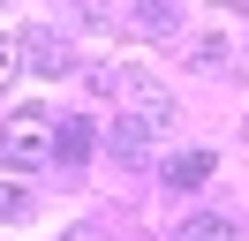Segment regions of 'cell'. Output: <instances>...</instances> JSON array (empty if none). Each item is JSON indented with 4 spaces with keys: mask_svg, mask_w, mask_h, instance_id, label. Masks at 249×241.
<instances>
[{
    "mask_svg": "<svg viewBox=\"0 0 249 241\" xmlns=\"http://www.w3.org/2000/svg\"><path fill=\"white\" fill-rule=\"evenodd\" d=\"M0 166H8V173L53 166V113L46 105H16V113L0 120Z\"/></svg>",
    "mask_w": 249,
    "mask_h": 241,
    "instance_id": "obj_1",
    "label": "cell"
},
{
    "mask_svg": "<svg viewBox=\"0 0 249 241\" xmlns=\"http://www.w3.org/2000/svg\"><path fill=\"white\" fill-rule=\"evenodd\" d=\"M16 45H23V68H38V75H68V45H61V30L31 23Z\"/></svg>",
    "mask_w": 249,
    "mask_h": 241,
    "instance_id": "obj_2",
    "label": "cell"
},
{
    "mask_svg": "<svg viewBox=\"0 0 249 241\" xmlns=\"http://www.w3.org/2000/svg\"><path fill=\"white\" fill-rule=\"evenodd\" d=\"M121 98L136 105V120H151V128H166V120H174V98L151 83V75H128V68H121Z\"/></svg>",
    "mask_w": 249,
    "mask_h": 241,
    "instance_id": "obj_3",
    "label": "cell"
},
{
    "mask_svg": "<svg viewBox=\"0 0 249 241\" xmlns=\"http://www.w3.org/2000/svg\"><path fill=\"white\" fill-rule=\"evenodd\" d=\"M91 143H98L91 120H53V158H61V166H83V158H91Z\"/></svg>",
    "mask_w": 249,
    "mask_h": 241,
    "instance_id": "obj_4",
    "label": "cell"
},
{
    "mask_svg": "<svg viewBox=\"0 0 249 241\" xmlns=\"http://www.w3.org/2000/svg\"><path fill=\"white\" fill-rule=\"evenodd\" d=\"M204 181H212V151H181V158H166V189H174V196H196Z\"/></svg>",
    "mask_w": 249,
    "mask_h": 241,
    "instance_id": "obj_5",
    "label": "cell"
},
{
    "mask_svg": "<svg viewBox=\"0 0 249 241\" xmlns=\"http://www.w3.org/2000/svg\"><path fill=\"white\" fill-rule=\"evenodd\" d=\"M151 120H136V113H121V128H113V158H121V166H136L143 158V151H151Z\"/></svg>",
    "mask_w": 249,
    "mask_h": 241,
    "instance_id": "obj_6",
    "label": "cell"
},
{
    "mask_svg": "<svg viewBox=\"0 0 249 241\" xmlns=\"http://www.w3.org/2000/svg\"><path fill=\"white\" fill-rule=\"evenodd\" d=\"M181 241H234V226H227V219H189Z\"/></svg>",
    "mask_w": 249,
    "mask_h": 241,
    "instance_id": "obj_7",
    "label": "cell"
},
{
    "mask_svg": "<svg viewBox=\"0 0 249 241\" xmlns=\"http://www.w3.org/2000/svg\"><path fill=\"white\" fill-rule=\"evenodd\" d=\"M16 75H23V45H16V38H0V90L16 83Z\"/></svg>",
    "mask_w": 249,
    "mask_h": 241,
    "instance_id": "obj_8",
    "label": "cell"
},
{
    "mask_svg": "<svg viewBox=\"0 0 249 241\" xmlns=\"http://www.w3.org/2000/svg\"><path fill=\"white\" fill-rule=\"evenodd\" d=\"M196 68H204V75H219V68H227V45L204 38V45H196Z\"/></svg>",
    "mask_w": 249,
    "mask_h": 241,
    "instance_id": "obj_9",
    "label": "cell"
},
{
    "mask_svg": "<svg viewBox=\"0 0 249 241\" xmlns=\"http://www.w3.org/2000/svg\"><path fill=\"white\" fill-rule=\"evenodd\" d=\"M136 23H143V30H166V23H174V8H166V0H143Z\"/></svg>",
    "mask_w": 249,
    "mask_h": 241,
    "instance_id": "obj_10",
    "label": "cell"
},
{
    "mask_svg": "<svg viewBox=\"0 0 249 241\" xmlns=\"http://www.w3.org/2000/svg\"><path fill=\"white\" fill-rule=\"evenodd\" d=\"M23 211V189H0V219H16Z\"/></svg>",
    "mask_w": 249,
    "mask_h": 241,
    "instance_id": "obj_11",
    "label": "cell"
}]
</instances>
